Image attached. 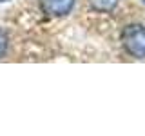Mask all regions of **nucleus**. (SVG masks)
<instances>
[{"instance_id": "obj_1", "label": "nucleus", "mask_w": 145, "mask_h": 136, "mask_svg": "<svg viewBox=\"0 0 145 136\" xmlns=\"http://www.w3.org/2000/svg\"><path fill=\"white\" fill-rule=\"evenodd\" d=\"M121 42L127 53L134 58H145V26L131 24L121 33Z\"/></svg>"}, {"instance_id": "obj_2", "label": "nucleus", "mask_w": 145, "mask_h": 136, "mask_svg": "<svg viewBox=\"0 0 145 136\" xmlns=\"http://www.w3.org/2000/svg\"><path fill=\"white\" fill-rule=\"evenodd\" d=\"M76 0H42V9L49 16H65L74 7Z\"/></svg>"}, {"instance_id": "obj_3", "label": "nucleus", "mask_w": 145, "mask_h": 136, "mask_svg": "<svg viewBox=\"0 0 145 136\" xmlns=\"http://www.w3.org/2000/svg\"><path fill=\"white\" fill-rule=\"evenodd\" d=\"M120 0H91V6L93 9H96V11H102V13H109L112 11Z\"/></svg>"}, {"instance_id": "obj_4", "label": "nucleus", "mask_w": 145, "mask_h": 136, "mask_svg": "<svg viewBox=\"0 0 145 136\" xmlns=\"http://www.w3.org/2000/svg\"><path fill=\"white\" fill-rule=\"evenodd\" d=\"M6 53H7V36H6V33H4L2 29H0V58H2Z\"/></svg>"}, {"instance_id": "obj_5", "label": "nucleus", "mask_w": 145, "mask_h": 136, "mask_svg": "<svg viewBox=\"0 0 145 136\" xmlns=\"http://www.w3.org/2000/svg\"><path fill=\"white\" fill-rule=\"evenodd\" d=\"M0 2H7V0H0Z\"/></svg>"}]
</instances>
